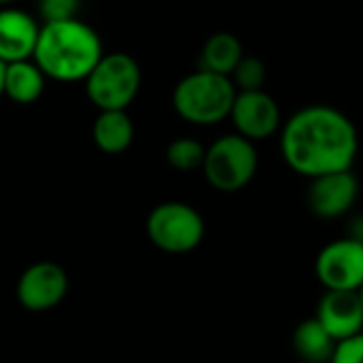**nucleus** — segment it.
<instances>
[{
	"mask_svg": "<svg viewBox=\"0 0 363 363\" xmlns=\"http://www.w3.org/2000/svg\"><path fill=\"white\" fill-rule=\"evenodd\" d=\"M92 139L105 154L126 152L135 139V124L126 109H101L92 126Z\"/></svg>",
	"mask_w": 363,
	"mask_h": 363,
	"instance_id": "obj_13",
	"label": "nucleus"
},
{
	"mask_svg": "<svg viewBox=\"0 0 363 363\" xmlns=\"http://www.w3.org/2000/svg\"><path fill=\"white\" fill-rule=\"evenodd\" d=\"M41 24L18 7H0V60L5 65L33 58Z\"/></svg>",
	"mask_w": 363,
	"mask_h": 363,
	"instance_id": "obj_12",
	"label": "nucleus"
},
{
	"mask_svg": "<svg viewBox=\"0 0 363 363\" xmlns=\"http://www.w3.org/2000/svg\"><path fill=\"white\" fill-rule=\"evenodd\" d=\"M335 340L316 320V316L301 320L293 331V350L303 363H329Z\"/></svg>",
	"mask_w": 363,
	"mask_h": 363,
	"instance_id": "obj_15",
	"label": "nucleus"
},
{
	"mask_svg": "<svg viewBox=\"0 0 363 363\" xmlns=\"http://www.w3.org/2000/svg\"><path fill=\"white\" fill-rule=\"evenodd\" d=\"M45 73L33 58L9 62L5 67V86L3 96L11 99L18 105H30L41 99L45 90Z\"/></svg>",
	"mask_w": 363,
	"mask_h": 363,
	"instance_id": "obj_14",
	"label": "nucleus"
},
{
	"mask_svg": "<svg viewBox=\"0 0 363 363\" xmlns=\"http://www.w3.org/2000/svg\"><path fill=\"white\" fill-rule=\"evenodd\" d=\"M86 94L96 109H126L139 94L141 67L124 52L103 54L84 79Z\"/></svg>",
	"mask_w": 363,
	"mask_h": 363,
	"instance_id": "obj_5",
	"label": "nucleus"
},
{
	"mask_svg": "<svg viewBox=\"0 0 363 363\" xmlns=\"http://www.w3.org/2000/svg\"><path fill=\"white\" fill-rule=\"evenodd\" d=\"M314 316L335 342H342L363 331V303L359 291L325 289Z\"/></svg>",
	"mask_w": 363,
	"mask_h": 363,
	"instance_id": "obj_11",
	"label": "nucleus"
},
{
	"mask_svg": "<svg viewBox=\"0 0 363 363\" xmlns=\"http://www.w3.org/2000/svg\"><path fill=\"white\" fill-rule=\"evenodd\" d=\"M5 62L0 60V96H3V86H5Z\"/></svg>",
	"mask_w": 363,
	"mask_h": 363,
	"instance_id": "obj_21",
	"label": "nucleus"
},
{
	"mask_svg": "<svg viewBox=\"0 0 363 363\" xmlns=\"http://www.w3.org/2000/svg\"><path fill=\"white\" fill-rule=\"evenodd\" d=\"M314 272L318 282L331 291H359L363 286V242L340 238L316 255Z\"/></svg>",
	"mask_w": 363,
	"mask_h": 363,
	"instance_id": "obj_7",
	"label": "nucleus"
},
{
	"mask_svg": "<svg viewBox=\"0 0 363 363\" xmlns=\"http://www.w3.org/2000/svg\"><path fill=\"white\" fill-rule=\"evenodd\" d=\"M329 363H363V331L337 342Z\"/></svg>",
	"mask_w": 363,
	"mask_h": 363,
	"instance_id": "obj_20",
	"label": "nucleus"
},
{
	"mask_svg": "<svg viewBox=\"0 0 363 363\" xmlns=\"http://www.w3.org/2000/svg\"><path fill=\"white\" fill-rule=\"evenodd\" d=\"M284 162L303 177L350 169L359 152L352 120L331 105H308L280 126Z\"/></svg>",
	"mask_w": 363,
	"mask_h": 363,
	"instance_id": "obj_1",
	"label": "nucleus"
},
{
	"mask_svg": "<svg viewBox=\"0 0 363 363\" xmlns=\"http://www.w3.org/2000/svg\"><path fill=\"white\" fill-rule=\"evenodd\" d=\"M82 0H39V13L43 22L77 18Z\"/></svg>",
	"mask_w": 363,
	"mask_h": 363,
	"instance_id": "obj_19",
	"label": "nucleus"
},
{
	"mask_svg": "<svg viewBox=\"0 0 363 363\" xmlns=\"http://www.w3.org/2000/svg\"><path fill=\"white\" fill-rule=\"evenodd\" d=\"M259 169V154L255 141L231 133L218 137L206 147L201 171L208 184L220 193H238L255 179Z\"/></svg>",
	"mask_w": 363,
	"mask_h": 363,
	"instance_id": "obj_4",
	"label": "nucleus"
},
{
	"mask_svg": "<svg viewBox=\"0 0 363 363\" xmlns=\"http://www.w3.org/2000/svg\"><path fill=\"white\" fill-rule=\"evenodd\" d=\"M229 79L233 82L238 92L244 90H261L265 86L267 79V69L263 65V60H259L257 56H242V60L235 65L233 73L229 75Z\"/></svg>",
	"mask_w": 363,
	"mask_h": 363,
	"instance_id": "obj_18",
	"label": "nucleus"
},
{
	"mask_svg": "<svg viewBox=\"0 0 363 363\" xmlns=\"http://www.w3.org/2000/svg\"><path fill=\"white\" fill-rule=\"evenodd\" d=\"M229 118L235 126V133L250 139L263 141L276 135L282 126V113L272 94L261 90L235 92Z\"/></svg>",
	"mask_w": 363,
	"mask_h": 363,
	"instance_id": "obj_8",
	"label": "nucleus"
},
{
	"mask_svg": "<svg viewBox=\"0 0 363 363\" xmlns=\"http://www.w3.org/2000/svg\"><path fill=\"white\" fill-rule=\"evenodd\" d=\"M359 297H361V303H363V286L359 289Z\"/></svg>",
	"mask_w": 363,
	"mask_h": 363,
	"instance_id": "obj_23",
	"label": "nucleus"
},
{
	"mask_svg": "<svg viewBox=\"0 0 363 363\" xmlns=\"http://www.w3.org/2000/svg\"><path fill=\"white\" fill-rule=\"evenodd\" d=\"M69 293V276L54 261H37L28 265L16 286L22 308L30 312H45L56 308Z\"/></svg>",
	"mask_w": 363,
	"mask_h": 363,
	"instance_id": "obj_9",
	"label": "nucleus"
},
{
	"mask_svg": "<svg viewBox=\"0 0 363 363\" xmlns=\"http://www.w3.org/2000/svg\"><path fill=\"white\" fill-rule=\"evenodd\" d=\"M101 37L92 26L77 18L43 22L33 60L56 82H84L103 56Z\"/></svg>",
	"mask_w": 363,
	"mask_h": 363,
	"instance_id": "obj_2",
	"label": "nucleus"
},
{
	"mask_svg": "<svg viewBox=\"0 0 363 363\" xmlns=\"http://www.w3.org/2000/svg\"><path fill=\"white\" fill-rule=\"evenodd\" d=\"M235 86L227 75L199 69L173 88L175 113L195 126H214L229 118Z\"/></svg>",
	"mask_w": 363,
	"mask_h": 363,
	"instance_id": "obj_3",
	"label": "nucleus"
},
{
	"mask_svg": "<svg viewBox=\"0 0 363 363\" xmlns=\"http://www.w3.org/2000/svg\"><path fill=\"white\" fill-rule=\"evenodd\" d=\"M16 0H0V7H7V5H13Z\"/></svg>",
	"mask_w": 363,
	"mask_h": 363,
	"instance_id": "obj_22",
	"label": "nucleus"
},
{
	"mask_svg": "<svg viewBox=\"0 0 363 363\" xmlns=\"http://www.w3.org/2000/svg\"><path fill=\"white\" fill-rule=\"evenodd\" d=\"M164 156H167L169 167H173L177 171H197L203 164L206 145L191 137H179L167 145Z\"/></svg>",
	"mask_w": 363,
	"mask_h": 363,
	"instance_id": "obj_17",
	"label": "nucleus"
},
{
	"mask_svg": "<svg viewBox=\"0 0 363 363\" xmlns=\"http://www.w3.org/2000/svg\"><path fill=\"white\" fill-rule=\"evenodd\" d=\"M145 233L158 250L167 255H186L203 242L206 220L189 203L164 201L150 212Z\"/></svg>",
	"mask_w": 363,
	"mask_h": 363,
	"instance_id": "obj_6",
	"label": "nucleus"
},
{
	"mask_svg": "<svg viewBox=\"0 0 363 363\" xmlns=\"http://www.w3.org/2000/svg\"><path fill=\"white\" fill-rule=\"evenodd\" d=\"M244 56V45L233 33H214L201 50L199 56V69L218 73V75H231L235 65Z\"/></svg>",
	"mask_w": 363,
	"mask_h": 363,
	"instance_id": "obj_16",
	"label": "nucleus"
},
{
	"mask_svg": "<svg viewBox=\"0 0 363 363\" xmlns=\"http://www.w3.org/2000/svg\"><path fill=\"white\" fill-rule=\"evenodd\" d=\"M357 197H359V179L350 169H344V171H331L310 177L306 203L314 216L331 220L350 212Z\"/></svg>",
	"mask_w": 363,
	"mask_h": 363,
	"instance_id": "obj_10",
	"label": "nucleus"
}]
</instances>
